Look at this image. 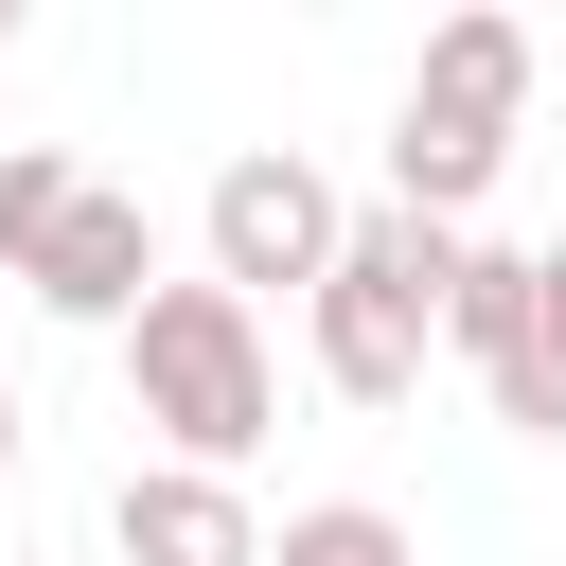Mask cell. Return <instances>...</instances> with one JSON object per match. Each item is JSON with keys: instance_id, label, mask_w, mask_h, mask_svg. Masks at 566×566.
<instances>
[{"instance_id": "1", "label": "cell", "mask_w": 566, "mask_h": 566, "mask_svg": "<svg viewBox=\"0 0 566 566\" xmlns=\"http://www.w3.org/2000/svg\"><path fill=\"white\" fill-rule=\"evenodd\" d=\"M124 407L159 424V460H195V478H248V442L283 424L265 301H230V283H159V301H142V336H124Z\"/></svg>"}, {"instance_id": "2", "label": "cell", "mask_w": 566, "mask_h": 566, "mask_svg": "<svg viewBox=\"0 0 566 566\" xmlns=\"http://www.w3.org/2000/svg\"><path fill=\"white\" fill-rule=\"evenodd\" d=\"M442 301H460V230H424V212H354V248H336V283L301 301V354H318V389L336 407H407L424 389V354H442Z\"/></svg>"}, {"instance_id": "3", "label": "cell", "mask_w": 566, "mask_h": 566, "mask_svg": "<svg viewBox=\"0 0 566 566\" xmlns=\"http://www.w3.org/2000/svg\"><path fill=\"white\" fill-rule=\"evenodd\" d=\"M195 230H212V283H230V301H265V283H283V301H318V283H336V248H354V212H336V177H318L301 142H248V159L212 177V212H195Z\"/></svg>"}, {"instance_id": "4", "label": "cell", "mask_w": 566, "mask_h": 566, "mask_svg": "<svg viewBox=\"0 0 566 566\" xmlns=\"http://www.w3.org/2000/svg\"><path fill=\"white\" fill-rule=\"evenodd\" d=\"M18 301H35V318H71V336H142V301H159V212L88 177V212L35 248V283H18Z\"/></svg>"}, {"instance_id": "5", "label": "cell", "mask_w": 566, "mask_h": 566, "mask_svg": "<svg viewBox=\"0 0 566 566\" xmlns=\"http://www.w3.org/2000/svg\"><path fill=\"white\" fill-rule=\"evenodd\" d=\"M106 548H124V566H265L283 531L248 513V478H195V460H124V495H106Z\"/></svg>"}, {"instance_id": "6", "label": "cell", "mask_w": 566, "mask_h": 566, "mask_svg": "<svg viewBox=\"0 0 566 566\" xmlns=\"http://www.w3.org/2000/svg\"><path fill=\"white\" fill-rule=\"evenodd\" d=\"M407 106H442V124H478V142H513V106H531V18H495V0H460V18L424 35V71H407Z\"/></svg>"}, {"instance_id": "7", "label": "cell", "mask_w": 566, "mask_h": 566, "mask_svg": "<svg viewBox=\"0 0 566 566\" xmlns=\"http://www.w3.org/2000/svg\"><path fill=\"white\" fill-rule=\"evenodd\" d=\"M531 301H548V248H495V230H460V301H442V354L495 389V371L531 354Z\"/></svg>"}, {"instance_id": "8", "label": "cell", "mask_w": 566, "mask_h": 566, "mask_svg": "<svg viewBox=\"0 0 566 566\" xmlns=\"http://www.w3.org/2000/svg\"><path fill=\"white\" fill-rule=\"evenodd\" d=\"M71 212H88V159H71V142H18V159H0V283H35V248H53Z\"/></svg>"}, {"instance_id": "9", "label": "cell", "mask_w": 566, "mask_h": 566, "mask_svg": "<svg viewBox=\"0 0 566 566\" xmlns=\"http://www.w3.org/2000/svg\"><path fill=\"white\" fill-rule=\"evenodd\" d=\"M265 566H424V531H407V513H371V495H301Z\"/></svg>"}, {"instance_id": "10", "label": "cell", "mask_w": 566, "mask_h": 566, "mask_svg": "<svg viewBox=\"0 0 566 566\" xmlns=\"http://www.w3.org/2000/svg\"><path fill=\"white\" fill-rule=\"evenodd\" d=\"M495 424H531V442H566V230H548V301H531V354L495 371Z\"/></svg>"}, {"instance_id": "11", "label": "cell", "mask_w": 566, "mask_h": 566, "mask_svg": "<svg viewBox=\"0 0 566 566\" xmlns=\"http://www.w3.org/2000/svg\"><path fill=\"white\" fill-rule=\"evenodd\" d=\"M0 478H18V371H0Z\"/></svg>"}, {"instance_id": "12", "label": "cell", "mask_w": 566, "mask_h": 566, "mask_svg": "<svg viewBox=\"0 0 566 566\" xmlns=\"http://www.w3.org/2000/svg\"><path fill=\"white\" fill-rule=\"evenodd\" d=\"M0 53H18V0H0Z\"/></svg>"}, {"instance_id": "13", "label": "cell", "mask_w": 566, "mask_h": 566, "mask_svg": "<svg viewBox=\"0 0 566 566\" xmlns=\"http://www.w3.org/2000/svg\"><path fill=\"white\" fill-rule=\"evenodd\" d=\"M0 159H18V142H0Z\"/></svg>"}]
</instances>
